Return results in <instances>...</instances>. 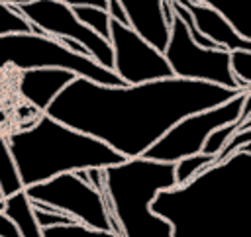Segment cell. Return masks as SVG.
<instances>
[{"mask_svg": "<svg viewBox=\"0 0 251 237\" xmlns=\"http://www.w3.org/2000/svg\"><path fill=\"white\" fill-rule=\"evenodd\" d=\"M241 90L188 78L108 86L75 76L45 114L82 131L124 159L141 157L175 121L233 98Z\"/></svg>", "mask_w": 251, "mask_h": 237, "instance_id": "1", "label": "cell"}, {"mask_svg": "<svg viewBox=\"0 0 251 237\" xmlns=\"http://www.w3.org/2000/svg\"><path fill=\"white\" fill-rule=\"evenodd\" d=\"M151 210L169 221L171 237H251V153H233L161 190Z\"/></svg>", "mask_w": 251, "mask_h": 237, "instance_id": "2", "label": "cell"}, {"mask_svg": "<svg viewBox=\"0 0 251 237\" xmlns=\"http://www.w3.org/2000/svg\"><path fill=\"white\" fill-rule=\"evenodd\" d=\"M6 141L24 188L63 172L104 168L124 161L102 141L61 123L45 112L33 125L12 133Z\"/></svg>", "mask_w": 251, "mask_h": 237, "instance_id": "3", "label": "cell"}, {"mask_svg": "<svg viewBox=\"0 0 251 237\" xmlns=\"http://www.w3.org/2000/svg\"><path fill=\"white\" fill-rule=\"evenodd\" d=\"M173 186V163L133 157L104 166L102 198L110 229L120 237H171L169 221L151 210V202Z\"/></svg>", "mask_w": 251, "mask_h": 237, "instance_id": "4", "label": "cell"}, {"mask_svg": "<svg viewBox=\"0 0 251 237\" xmlns=\"http://www.w3.org/2000/svg\"><path fill=\"white\" fill-rule=\"evenodd\" d=\"M14 67L18 71L27 69H65L76 76L94 80L98 84L120 86L124 84L114 71L100 67L86 55L73 53L59 39L45 33H10L0 35V69Z\"/></svg>", "mask_w": 251, "mask_h": 237, "instance_id": "5", "label": "cell"}, {"mask_svg": "<svg viewBox=\"0 0 251 237\" xmlns=\"http://www.w3.org/2000/svg\"><path fill=\"white\" fill-rule=\"evenodd\" d=\"M247 112H251V90H241L218 106L200 110L175 121L141 157L159 163H176L182 157L200 153L204 139L212 129L231 123Z\"/></svg>", "mask_w": 251, "mask_h": 237, "instance_id": "6", "label": "cell"}, {"mask_svg": "<svg viewBox=\"0 0 251 237\" xmlns=\"http://www.w3.org/2000/svg\"><path fill=\"white\" fill-rule=\"evenodd\" d=\"M163 55L176 78L202 80L220 84L233 90H243L229 71V51L216 47H200L192 41L186 25L175 14L169 27V41L163 49Z\"/></svg>", "mask_w": 251, "mask_h": 237, "instance_id": "7", "label": "cell"}, {"mask_svg": "<svg viewBox=\"0 0 251 237\" xmlns=\"http://www.w3.org/2000/svg\"><path fill=\"white\" fill-rule=\"evenodd\" d=\"M24 192L29 202L57 208L82 225L94 229H110V219L102 194L88 186L84 180H80L75 172H63L45 182L25 186Z\"/></svg>", "mask_w": 251, "mask_h": 237, "instance_id": "8", "label": "cell"}, {"mask_svg": "<svg viewBox=\"0 0 251 237\" xmlns=\"http://www.w3.org/2000/svg\"><path fill=\"white\" fill-rule=\"evenodd\" d=\"M18 12L33 24L41 33L51 35L55 39L69 37L78 41L100 67L112 71V45L108 39L94 33L82 22L76 20L73 6L61 0H33L27 4L16 6Z\"/></svg>", "mask_w": 251, "mask_h": 237, "instance_id": "9", "label": "cell"}, {"mask_svg": "<svg viewBox=\"0 0 251 237\" xmlns=\"http://www.w3.org/2000/svg\"><path fill=\"white\" fill-rule=\"evenodd\" d=\"M112 71L124 84H139L173 76V71L157 47L145 41L129 25L110 20Z\"/></svg>", "mask_w": 251, "mask_h": 237, "instance_id": "10", "label": "cell"}, {"mask_svg": "<svg viewBox=\"0 0 251 237\" xmlns=\"http://www.w3.org/2000/svg\"><path fill=\"white\" fill-rule=\"evenodd\" d=\"M176 4H180L192 18L194 27L208 37L210 41H214L218 47L226 49V51H233V49H251V41L243 39L231 25L229 22L216 10H212L210 6L198 4L194 0H173Z\"/></svg>", "mask_w": 251, "mask_h": 237, "instance_id": "11", "label": "cell"}, {"mask_svg": "<svg viewBox=\"0 0 251 237\" xmlns=\"http://www.w3.org/2000/svg\"><path fill=\"white\" fill-rule=\"evenodd\" d=\"M76 74L65 69H27L20 74V94L37 110L45 112L53 98Z\"/></svg>", "mask_w": 251, "mask_h": 237, "instance_id": "12", "label": "cell"}, {"mask_svg": "<svg viewBox=\"0 0 251 237\" xmlns=\"http://www.w3.org/2000/svg\"><path fill=\"white\" fill-rule=\"evenodd\" d=\"M126 10L127 24L145 41H149L159 51L165 49L169 41V25L163 20L161 4L163 0H118Z\"/></svg>", "mask_w": 251, "mask_h": 237, "instance_id": "13", "label": "cell"}, {"mask_svg": "<svg viewBox=\"0 0 251 237\" xmlns=\"http://www.w3.org/2000/svg\"><path fill=\"white\" fill-rule=\"evenodd\" d=\"M2 213H6L14 221V225L18 227V231H20L22 237H43L41 235V227L35 221L31 202L25 196L24 190H20V192L10 194V196L4 198Z\"/></svg>", "mask_w": 251, "mask_h": 237, "instance_id": "14", "label": "cell"}, {"mask_svg": "<svg viewBox=\"0 0 251 237\" xmlns=\"http://www.w3.org/2000/svg\"><path fill=\"white\" fill-rule=\"evenodd\" d=\"M194 2L210 6L212 10L220 12L243 39L251 41V0H194Z\"/></svg>", "mask_w": 251, "mask_h": 237, "instance_id": "15", "label": "cell"}, {"mask_svg": "<svg viewBox=\"0 0 251 237\" xmlns=\"http://www.w3.org/2000/svg\"><path fill=\"white\" fill-rule=\"evenodd\" d=\"M20 190H24V186H22L16 163L12 159L8 141H6V137H0V192L6 198Z\"/></svg>", "mask_w": 251, "mask_h": 237, "instance_id": "16", "label": "cell"}, {"mask_svg": "<svg viewBox=\"0 0 251 237\" xmlns=\"http://www.w3.org/2000/svg\"><path fill=\"white\" fill-rule=\"evenodd\" d=\"M247 125H251V112L243 114L239 119H235V121H231V123H226V125H220V127L212 129V131L208 133V137L204 139L202 153H206V155H216L239 129H243V127H247Z\"/></svg>", "mask_w": 251, "mask_h": 237, "instance_id": "17", "label": "cell"}, {"mask_svg": "<svg viewBox=\"0 0 251 237\" xmlns=\"http://www.w3.org/2000/svg\"><path fill=\"white\" fill-rule=\"evenodd\" d=\"M210 165H214V155H206V153H202V151L178 159L176 163H173L176 186H178V184H184V182H188V180H192L196 174H200V172H202L204 168H208Z\"/></svg>", "mask_w": 251, "mask_h": 237, "instance_id": "18", "label": "cell"}, {"mask_svg": "<svg viewBox=\"0 0 251 237\" xmlns=\"http://www.w3.org/2000/svg\"><path fill=\"white\" fill-rule=\"evenodd\" d=\"M73 12H75L78 22H82L86 27H90L100 37L108 39V35H110V16L104 8L90 6V4H78V6H73Z\"/></svg>", "mask_w": 251, "mask_h": 237, "instance_id": "19", "label": "cell"}, {"mask_svg": "<svg viewBox=\"0 0 251 237\" xmlns=\"http://www.w3.org/2000/svg\"><path fill=\"white\" fill-rule=\"evenodd\" d=\"M41 33L33 24H29L16 6L10 4H0V35H10V33Z\"/></svg>", "mask_w": 251, "mask_h": 237, "instance_id": "20", "label": "cell"}, {"mask_svg": "<svg viewBox=\"0 0 251 237\" xmlns=\"http://www.w3.org/2000/svg\"><path fill=\"white\" fill-rule=\"evenodd\" d=\"M43 237H120L110 229H94L82 223H71V225H57V227H43Z\"/></svg>", "mask_w": 251, "mask_h": 237, "instance_id": "21", "label": "cell"}, {"mask_svg": "<svg viewBox=\"0 0 251 237\" xmlns=\"http://www.w3.org/2000/svg\"><path fill=\"white\" fill-rule=\"evenodd\" d=\"M229 71L243 90H251V49L229 51Z\"/></svg>", "mask_w": 251, "mask_h": 237, "instance_id": "22", "label": "cell"}, {"mask_svg": "<svg viewBox=\"0 0 251 237\" xmlns=\"http://www.w3.org/2000/svg\"><path fill=\"white\" fill-rule=\"evenodd\" d=\"M31 208H33V215H35V221L37 225L43 229V227H57V225H71V223H78L75 221L71 215L63 213L61 210L57 208H51L47 204H39V202H31Z\"/></svg>", "mask_w": 251, "mask_h": 237, "instance_id": "23", "label": "cell"}, {"mask_svg": "<svg viewBox=\"0 0 251 237\" xmlns=\"http://www.w3.org/2000/svg\"><path fill=\"white\" fill-rule=\"evenodd\" d=\"M239 151H247L251 153V125L239 129L216 155H214V165L226 161L227 157H231L233 153H239Z\"/></svg>", "mask_w": 251, "mask_h": 237, "instance_id": "24", "label": "cell"}, {"mask_svg": "<svg viewBox=\"0 0 251 237\" xmlns=\"http://www.w3.org/2000/svg\"><path fill=\"white\" fill-rule=\"evenodd\" d=\"M80 180H84L88 186H92L96 192H104V168H98V166H92V168H82V170H76L75 172Z\"/></svg>", "mask_w": 251, "mask_h": 237, "instance_id": "25", "label": "cell"}, {"mask_svg": "<svg viewBox=\"0 0 251 237\" xmlns=\"http://www.w3.org/2000/svg\"><path fill=\"white\" fill-rule=\"evenodd\" d=\"M106 12H108L110 20H114V22H118V24H124V25H129V24H127V16H126V10L122 8V4H120L118 0H108Z\"/></svg>", "mask_w": 251, "mask_h": 237, "instance_id": "26", "label": "cell"}, {"mask_svg": "<svg viewBox=\"0 0 251 237\" xmlns=\"http://www.w3.org/2000/svg\"><path fill=\"white\" fill-rule=\"evenodd\" d=\"M0 237H22L14 221L2 212H0Z\"/></svg>", "mask_w": 251, "mask_h": 237, "instance_id": "27", "label": "cell"}, {"mask_svg": "<svg viewBox=\"0 0 251 237\" xmlns=\"http://www.w3.org/2000/svg\"><path fill=\"white\" fill-rule=\"evenodd\" d=\"M69 6H78V4H90V6H98V8H104L106 10V4L108 0H61Z\"/></svg>", "mask_w": 251, "mask_h": 237, "instance_id": "28", "label": "cell"}, {"mask_svg": "<svg viewBox=\"0 0 251 237\" xmlns=\"http://www.w3.org/2000/svg\"><path fill=\"white\" fill-rule=\"evenodd\" d=\"M33 0H0V4H10V6H20V4H27Z\"/></svg>", "mask_w": 251, "mask_h": 237, "instance_id": "29", "label": "cell"}, {"mask_svg": "<svg viewBox=\"0 0 251 237\" xmlns=\"http://www.w3.org/2000/svg\"><path fill=\"white\" fill-rule=\"evenodd\" d=\"M2 198H4V196H2V192H0V200H2Z\"/></svg>", "mask_w": 251, "mask_h": 237, "instance_id": "30", "label": "cell"}]
</instances>
